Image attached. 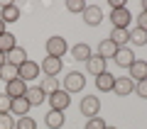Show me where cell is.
Returning a JSON list of instances; mask_svg holds the SVG:
<instances>
[{
    "mask_svg": "<svg viewBox=\"0 0 147 129\" xmlns=\"http://www.w3.org/2000/svg\"><path fill=\"white\" fill-rule=\"evenodd\" d=\"M127 71H130V76H127L130 80H135V78H137V83L145 80V78H147V61H140V59H135V61H132V66L127 68Z\"/></svg>",
    "mask_w": 147,
    "mask_h": 129,
    "instance_id": "30bf717a",
    "label": "cell"
},
{
    "mask_svg": "<svg viewBox=\"0 0 147 129\" xmlns=\"http://www.w3.org/2000/svg\"><path fill=\"white\" fill-rule=\"evenodd\" d=\"M84 85H86V78H84V73H79V71H71L64 78V90H66V93H79V90H84Z\"/></svg>",
    "mask_w": 147,
    "mask_h": 129,
    "instance_id": "7a4b0ae2",
    "label": "cell"
},
{
    "mask_svg": "<svg viewBox=\"0 0 147 129\" xmlns=\"http://www.w3.org/2000/svg\"><path fill=\"white\" fill-rule=\"evenodd\" d=\"M30 107H32V105L27 102V98H15L12 105H10V114H12V117H25V114L30 112Z\"/></svg>",
    "mask_w": 147,
    "mask_h": 129,
    "instance_id": "9a60e30c",
    "label": "cell"
},
{
    "mask_svg": "<svg viewBox=\"0 0 147 129\" xmlns=\"http://www.w3.org/2000/svg\"><path fill=\"white\" fill-rule=\"evenodd\" d=\"M113 61H115L118 66H123V68H130L132 61H135V54H132V49L123 47V49H118V54L113 56Z\"/></svg>",
    "mask_w": 147,
    "mask_h": 129,
    "instance_id": "7c38bea8",
    "label": "cell"
},
{
    "mask_svg": "<svg viewBox=\"0 0 147 129\" xmlns=\"http://www.w3.org/2000/svg\"><path fill=\"white\" fill-rule=\"evenodd\" d=\"M25 98H27V102H30V105H42L44 100H47V93H44L42 88H27Z\"/></svg>",
    "mask_w": 147,
    "mask_h": 129,
    "instance_id": "7402d4cb",
    "label": "cell"
},
{
    "mask_svg": "<svg viewBox=\"0 0 147 129\" xmlns=\"http://www.w3.org/2000/svg\"><path fill=\"white\" fill-rule=\"evenodd\" d=\"M71 56L76 59V61H88V59L93 56V51H91L88 44H76V47H71Z\"/></svg>",
    "mask_w": 147,
    "mask_h": 129,
    "instance_id": "ffe728a7",
    "label": "cell"
},
{
    "mask_svg": "<svg viewBox=\"0 0 147 129\" xmlns=\"http://www.w3.org/2000/svg\"><path fill=\"white\" fill-rule=\"evenodd\" d=\"M0 129H15V119H12L10 112H3V114H0Z\"/></svg>",
    "mask_w": 147,
    "mask_h": 129,
    "instance_id": "f1b7e54d",
    "label": "cell"
},
{
    "mask_svg": "<svg viewBox=\"0 0 147 129\" xmlns=\"http://www.w3.org/2000/svg\"><path fill=\"white\" fill-rule=\"evenodd\" d=\"M108 39L113 41L118 49H123L127 41H130V32H127V29H115V27H113V29H110V34H108Z\"/></svg>",
    "mask_w": 147,
    "mask_h": 129,
    "instance_id": "2e32d148",
    "label": "cell"
},
{
    "mask_svg": "<svg viewBox=\"0 0 147 129\" xmlns=\"http://www.w3.org/2000/svg\"><path fill=\"white\" fill-rule=\"evenodd\" d=\"M15 47H17V41H15V34H10V32H5V34H0V51H3V54L12 51Z\"/></svg>",
    "mask_w": 147,
    "mask_h": 129,
    "instance_id": "603a6c76",
    "label": "cell"
},
{
    "mask_svg": "<svg viewBox=\"0 0 147 129\" xmlns=\"http://www.w3.org/2000/svg\"><path fill=\"white\" fill-rule=\"evenodd\" d=\"M25 61H27V51L22 47H15L12 51L5 54V63H12V66H17V68H20Z\"/></svg>",
    "mask_w": 147,
    "mask_h": 129,
    "instance_id": "4fadbf2b",
    "label": "cell"
},
{
    "mask_svg": "<svg viewBox=\"0 0 147 129\" xmlns=\"http://www.w3.org/2000/svg\"><path fill=\"white\" fill-rule=\"evenodd\" d=\"M86 66H88L91 76H100V73H105V59H100L98 54H93V56L86 61Z\"/></svg>",
    "mask_w": 147,
    "mask_h": 129,
    "instance_id": "e0dca14e",
    "label": "cell"
},
{
    "mask_svg": "<svg viewBox=\"0 0 147 129\" xmlns=\"http://www.w3.org/2000/svg\"><path fill=\"white\" fill-rule=\"evenodd\" d=\"M10 105H12V98L7 93H0V114H3V112H10Z\"/></svg>",
    "mask_w": 147,
    "mask_h": 129,
    "instance_id": "4dcf8cb0",
    "label": "cell"
},
{
    "mask_svg": "<svg viewBox=\"0 0 147 129\" xmlns=\"http://www.w3.org/2000/svg\"><path fill=\"white\" fill-rule=\"evenodd\" d=\"M135 93H137V98H145V100H147V78L135 85Z\"/></svg>",
    "mask_w": 147,
    "mask_h": 129,
    "instance_id": "1f68e13d",
    "label": "cell"
},
{
    "mask_svg": "<svg viewBox=\"0 0 147 129\" xmlns=\"http://www.w3.org/2000/svg\"><path fill=\"white\" fill-rule=\"evenodd\" d=\"M113 93H115L118 98H125V95L135 93V80H130V78H115V85H113Z\"/></svg>",
    "mask_w": 147,
    "mask_h": 129,
    "instance_id": "52a82bcc",
    "label": "cell"
},
{
    "mask_svg": "<svg viewBox=\"0 0 147 129\" xmlns=\"http://www.w3.org/2000/svg\"><path fill=\"white\" fill-rule=\"evenodd\" d=\"M66 10L69 12H81V15H84L86 3H84V0H66Z\"/></svg>",
    "mask_w": 147,
    "mask_h": 129,
    "instance_id": "83f0119b",
    "label": "cell"
},
{
    "mask_svg": "<svg viewBox=\"0 0 147 129\" xmlns=\"http://www.w3.org/2000/svg\"><path fill=\"white\" fill-rule=\"evenodd\" d=\"M108 124H105L103 117H91L88 122H86V129H105Z\"/></svg>",
    "mask_w": 147,
    "mask_h": 129,
    "instance_id": "f546056e",
    "label": "cell"
},
{
    "mask_svg": "<svg viewBox=\"0 0 147 129\" xmlns=\"http://www.w3.org/2000/svg\"><path fill=\"white\" fill-rule=\"evenodd\" d=\"M66 51H69V44H66L64 37H49V39H47V56L61 59Z\"/></svg>",
    "mask_w": 147,
    "mask_h": 129,
    "instance_id": "6da1fadb",
    "label": "cell"
},
{
    "mask_svg": "<svg viewBox=\"0 0 147 129\" xmlns=\"http://www.w3.org/2000/svg\"><path fill=\"white\" fill-rule=\"evenodd\" d=\"M105 129H115V127H105Z\"/></svg>",
    "mask_w": 147,
    "mask_h": 129,
    "instance_id": "8d00e7d4",
    "label": "cell"
},
{
    "mask_svg": "<svg viewBox=\"0 0 147 129\" xmlns=\"http://www.w3.org/2000/svg\"><path fill=\"white\" fill-rule=\"evenodd\" d=\"M137 29L147 32V12H140V15H137Z\"/></svg>",
    "mask_w": 147,
    "mask_h": 129,
    "instance_id": "d6a6232c",
    "label": "cell"
},
{
    "mask_svg": "<svg viewBox=\"0 0 147 129\" xmlns=\"http://www.w3.org/2000/svg\"><path fill=\"white\" fill-rule=\"evenodd\" d=\"M44 122H47L49 129H59V127H64L66 117H64V112H59V110H49L47 117H44Z\"/></svg>",
    "mask_w": 147,
    "mask_h": 129,
    "instance_id": "ac0fdd59",
    "label": "cell"
},
{
    "mask_svg": "<svg viewBox=\"0 0 147 129\" xmlns=\"http://www.w3.org/2000/svg\"><path fill=\"white\" fill-rule=\"evenodd\" d=\"M84 20H86V25L98 27L100 22H103V12H100V7H98V5H86V10H84Z\"/></svg>",
    "mask_w": 147,
    "mask_h": 129,
    "instance_id": "ba28073f",
    "label": "cell"
},
{
    "mask_svg": "<svg viewBox=\"0 0 147 129\" xmlns=\"http://www.w3.org/2000/svg\"><path fill=\"white\" fill-rule=\"evenodd\" d=\"M5 32H7V29H5V22L0 20V34H5Z\"/></svg>",
    "mask_w": 147,
    "mask_h": 129,
    "instance_id": "e575fe53",
    "label": "cell"
},
{
    "mask_svg": "<svg viewBox=\"0 0 147 129\" xmlns=\"http://www.w3.org/2000/svg\"><path fill=\"white\" fill-rule=\"evenodd\" d=\"M115 54H118V47H115L110 39H103V41L98 44V56H100V59H113Z\"/></svg>",
    "mask_w": 147,
    "mask_h": 129,
    "instance_id": "44dd1931",
    "label": "cell"
},
{
    "mask_svg": "<svg viewBox=\"0 0 147 129\" xmlns=\"http://www.w3.org/2000/svg\"><path fill=\"white\" fill-rule=\"evenodd\" d=\"M0 20L5 22H17L20 20V7L17 5H12V3H7V5H3V12H0Z\"/></svg>",
    "mask_w": 147,
    "mask_h": 129,
    "instance_id": "d6986e66",
    "label": "cell"
},
{
    "mask_svg": "<svg viewBox=\"0 0 147 129\" xmlns=\"http://www.w3.org/2000/svg\"><path fill=\"white\" fill-rule=\"evenodd\" d=\"M3 66H5V54L0 51V68H3Z\"/></svg>",
    "mask_w": 147,
    "mask_h": 129,
    "instance_id": "836d02e7",
    "label": "cell"
},
{
    "mask_svg": "<svg viewBox=\"0 0 147 129\" xmlns=\"http://www.w3.org/2000/svg\"><path fill=\"white\" fill-rule=\"evenodd\" d=\"M15 129H37V122L25 114V117H20V119L15 122Z\"/></svg>",
    "mask_w": 147,
    "mask_h": 129,
    "instance_id": "4316f807",
    "label": "cell"
},
{
    "mask_svg": "<svg viewBox=\"0 0 147 129\" xmlns=\"http://www.w3.org/2000/svg\"><path fill=\"white\" fill-rule=\"evenodd\" d=\"M130 20H132V15H130V10H127V7H118V10L110 12V22H113V27H115V29H127Z\"/></svg>",
    "mask_w": 147,
    "mask_h": 129,
    "instance_id": "277c9868",
    "label": "cell"
},
{
    "mask_svg": "<svg viewBox=\"0 0 147 129\" xmlns=\"http://www.w3.org/2000/svg\"><path fill=\"white\" fill-rule=\"evenodd\" d=\"M142 12H147V0H142Z\"/></svg>",
    "mask_w": 147,
    "mask_h": 129,
    "instance_id": "d590c367",
    "label": "cell"
},
{
    "mask_svg": "<svg viewBox=\"0 0 147 129\" xmlns=\"http://www.w3.org/2000/svg\"><path fill=\"white\" fill-rule=\"evenodd\" d=\"M130 41H132V44H137V47H145V44H147V32H142V29H137V27H135V29L130 32Z\"/></svg>",
    "mask_w": 147,
    "mask_h": 129,
    "instance_id": "484cf974",
    "label": "cell"
},
{
    "mask_svg": "<svg viewBox=\"0 0 147 129\" xmlns=\"http://www.w3.org/2000/svg\"><path fill=\"white\" fill-rule=\"evenodd\" d=\"M96 85H98L100 93H110L113 90V85H115V76L113 73H100V76H96Z\"/></svg>",
    "mask_w": 147,
    "mask_h": 129,
    "instance_id": "5bb4252c",
    "label": "cell"
},
{
    "mask_svg": "<svg viewBox=\"0 0 147 129\" xmlns=\"http://www.w3.org/2000/svg\"><path fill=\"white\" fill-rule=\"evenodd\" d=\"M47 100H49V105H52V110H59V112H64V110L71 105V98H69L66 90H57V93H52Z\"/></svg>",
    "mask_w": 147,
    "mask_h": 129,
    "instance_id": "5b68a950",
    "label": "cell"
},
{
    "mask_svg": "<svg viewBox=\"0 0 147 129\" xmlns=\"http://www.w3.org/2000/svg\"><path fill=\"white\" fill-rule=\"evenodd\" d=\"M5 93L10 95L12 100H15V98H25V93H27V83L22 80V78H15V80L7 83V90H5Z\"/></svg>",
    "mask_w": 147,
    "mask_h": 129,
    "instance_id": "8fae6325",
    "label": "cell"
},
{
    "mask_svg": "<svg viewBox=\"0 0 147 129\" xmlns=\"http://www.w3.org/2000/svg\"><path fill=\"white\" fill-rule=\"evenodd\" d=\"M98 112H100V100L96 95H86L81 100V114L91 119V117H98Z\"/></svg>",
    "mask_w": 147,
    "mask_h": 129,
    "instance_id": "3957f363",
    "label": "cell"
},
{
    "mask_svg": "<svg viewBox=\"0 0 147 129\" xmlns=\"http://www.w3.org/2000/svg\"><path fill=\"white\" fill-rule=\"evenodd\" d=\"M44 71V76H49V78H54V76H59V71L64 68V61L61 59H54V56H47L42 61V66H39Z\"/></svg>",
    "mask_w": 147,
    "mask_h": 129,
    "instance_id": "8992f818",
    "label": "cell"
},
{
    "mask_svg": "<svg viewBox=\"0 0 147 129\" xmlns=\"http://www.w3.org/2000/svg\"><path fill=\"white\" fill-rule=\"evenodd\" d=\"M0 78H3V80H15V78H20V68L17 66H12V63H5V66L0 68Z\"/></svg>",
    "mask_w": 147,
    "mask_h": 129,
    "instance_id": "cb8c5ba5",
    "label": "cell"
},
{
    "mask_svg": "<svg viewBox=\"0 0 147 129\" xmlns=\"http://www.w3.org/2000/svg\"><path fill=\"white\" fill-rule=\"evenodd\" d=\"M37 76H39V63H34V61H30V59H27V61L20 66V78L27 83V80H34Z\"/></svg>",
    "mask_w": 147,
    "mask_h": 129,
    "instance_id": "9c48e42d",
    "label": "cell"
},
{
    "mask_svg": "<svg viewBox=\"0 0 147 129\" xmlns=\"http://www.w3.org/2000/svg\"><path fill=\"white\" fill-rule=\"evenodd\" d=\"M39 88H42L44 93H47V98H49L52 93H57V90H59V80H57V78H49V76H47L42 83H39Z\"/></svg>",
    "mask_w": 147,
    "mask_h": 129,
    "instance_id": "d4e9b609",
    "label": "cell"
}]
</instances>
